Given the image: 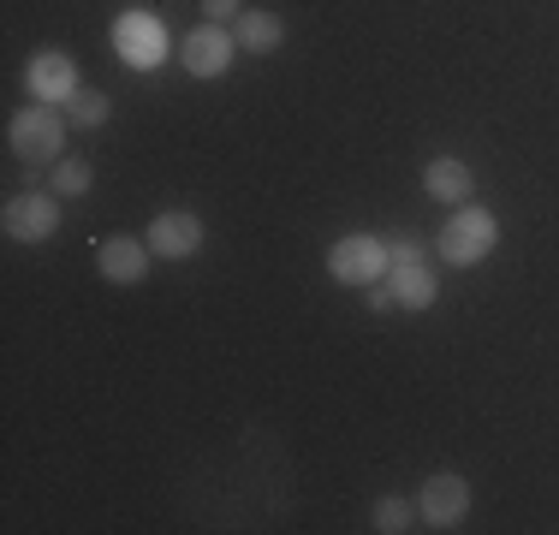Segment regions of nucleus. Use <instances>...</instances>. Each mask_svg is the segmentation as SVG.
I'll return each instance as SVG.
<instances>
[{"instance_id": "nucleus-3", "label": "nucleus", "mask_w": 559, "mask_h": 535, "mask_svg": "<svg viewBox=\"0 0 559 535\" xmlns=\"http://www.w3.org/2000/svg\"><path fill=\"white\" fill-rule=\"evenodd\" d=\"M66 143V119L48 102H31L24 114H12V150L24 160H55Z\"/></svg>"}, {"instance_id": "nucleus-10", "label": "nucleus", "mask_w": 559, "mask_h": 535, "mask_svg": "<svg viewBox=\"0 0 559 535\" xmlns=\"http://www.w3.org/2000/svg\"><path fill=\"white\" fill-rule=\"evenodd\" d=\"M24 84H31V96L36 102H72L78 96V66L66 60V54H36L31 60V72H24Z\"/></svg>"}, {"instance_id": "nucleus-4", "label": "nucleus", "mask_w": 559, "mask_h": 535, "mask_svg": "<svg viewBox=\"0 0 559 535\" xmlns=\"http://www.w3.org/2000/svg\"><path fill=\"white\" fill-rule=\"evenodd\" d=\"M114 48L126 66H138V72H150V66L167 60V31L150 19V12H119L114 19Z\"/></svg>"}, {"instance_id": "nucleus-8", "label": "nucleus", "mask_w": 559, "mask_h": 535, "mask_svg": "<svg viewBox=\"0 0 559 535\" xmlns=\"http://www.w3.org/2000/svg\"><path fill=\"white\" fill-rule=\"evenodd\" d=\"M233 48H238V36H226L221 24H203V31H191L179 43V66L191 78H221L226 60H233Z\"/></svg>"}, {"instance_id": "nucleus-15", "label": "nucleus", "mask_w": 559, "mask_h": 535, "mask_svg": "<svg viewBox=\"0 0 559 535\" xmlns=\"http://www.w3.org/2000/svg\"><path fill=\"white\" fill-rule=\"evenodd\" d=\"M411 524H417V506H411V500H399V494H388V500H376V530L399 535V530H411Z\"/></svg>"}, {"instance_id": "nucleus-12", "label": "nucleus", "mask_w": 559, "mask_h": 535, "mask_svg": "<svg viewBox=\"0 0 559 535\" xmlns=\"http://www.w3.org/2000/svg\"><path fill=\"white\" fill-rule=\"evenodd\" d=\"M423 191H429L435 203H464V197H471V167H464V160H452V155L429 160V173H423Z\"/></svg>"}, {"instance_id": "nucleus-13", "label": "nucleus", "mask_w": 559, "mask_h": 535, "mask_svg": "<svg viewBox=\"0 0 559 535\" xmlns=\"http://www.w3.org/2000/svg\"><path fill=\"white\" fill-rule=\"evenodd\" d=\"M238 48H250V54H274L280 48V36H286V24L274 19V12H238Z\"/></svg>"}, {"instance_id": "nucleus-11", "label": "nucleus", "mask_w": 559, "mask_h": 535, "mask_svg": "<svg viewBox=\"0 0 559 535\" xmlns=\"http://www.w3.org/2000/svg\"><path fill=\"white\" fill-rule=\"evenodd\" d=\"M388 280H393V298L405 304V310H429L435 304V274H429V262H393L388 268Z\"/></svg>"}, {"instance_id": "nucleus-5", "label": "nucleus", "mask_w": 559, "mask_h": 535, "mask_svg": "<svg viewBox=\"0 0 559 535\" xmlns=\"http://www.w3.org/2000/svg\"><path fill=\"white\" fill-rule=\"evenodd\" d=\"M0 226H7V238H19V245H43V238H55V226H60V203L48 191H24V197L7 203Z\"/></svg>"}, {"instance_id": "nucleus-7", "label": "nucleus", "mask_w": 559, "mask_h": 535, "mask_svg": "<svg viewBox=\"0 0 559 535\" xmlns=\"http://www.w3.org/2000/svg\"><path fill=\"white\" fill-rule=\"evenodd\" d=\"M143 238H150L155 257L179 262V257H197V250H203V221H197L191 209H167V214H155V221H150V233H143Z\"/></svg>"}, {"instance_id": "nucleus-2", "label": "nucleus", "mask_w": 559, "mask_h": 535, "mask_svg": "<svg viewBox=\"0 0 559 535\" xmlns=\"http://www.w3.org/2000/svg\"><path fill=\"white\" fill-rule=\"evenodd\" d=\"M328 274L345 280V286H376V280L388 274V245H381V238H369V233L340 238V245L328 250Z\"/></svg>"}, {"instance_id": "nucleus-16", "label": "nucleus", "mask_w": 559, "mask_h": 535, "mask_svg": "<svg viewBox=\"0 0 559 535\" xmlns=\"http://www.w3.org/2000/svg\"><path fill=\"white\" fill-rule=\"evenodd\" d=\"M90 179H96V173H90V160H60V167H55V191L60 197H84Z\"/></svg>"}, {"instance_id": "nucleus-6", "label": "nucleus", "mask_w": 559, "mask_h": 535, "mask_svg": "<svg viewBox=\"0 0 559 535\" xmlns=\"http://www.w3.org/2000/svg\"><path fill=\"white\" fill-rule=\"evenodd\" d=\"M417 512H423V524L452 530L464 512H471V482L452 476V471H435L429 482H423V494H417Z\"/></svg>"}, {"instance_id": "nucleus-17", "label": "nucleus", "mask_w": 559, "mask_h": 535, "mask_svg": "<svg viewBox=\"0 0 559 535\" xmlns=\"http://www.w3.org/2000/svg\"><path fill=\"white\" fill-rule=\"evenodd\" d=\"M203 12H209V24H226V19H238V0H203Z\"/></svg>"}, {"instance_id": "nucleus-1", "label": "nucleus", "mask_w": 559, "mask_h": 535, "mask_svg": "<svg viewBox=\"0 0 559 535\" xmlns=\"http://www.w3.org/2000/svg\"><path fill=\"white\" fill-rule=\"evenodd\" d=\"M495 214L488 209H476V203H464L452 221L441 226V257L452 262V268H471V262H483L488 250H495Z\"/></svg>"}, {"instance_id": "nucleus-18", "label": "nucleus", "mask_w": 559, "mask_h": 535, "mask_svg": "<svg viewBox=\"0 0 559 535\" xmlns=\"http://www.w3.org/2000/svg\"><path fill=\"white\" fill-rule=\"evenodd\" d=\"M393 286H381V280H376V286H369V310H393Z\"/></svg>"}, {"instance_id": "nucleus-14", "label": "nucleus", "mask_w": 559, "mask_h": 535, "mask_svg": "<svg viewBox=\"0 0 559 535\" xmlns=\"http://www.w3.org/2000/svg\"><path fill=\"white\" fill-rule=\"evenodd\" d=\"M108 114H114V102L102 96V90H78V96L66 102V119H72V126H84V131L108 126Z\"/></svg>"}, {"instance_id": "nucleus-9", "label": "nucleus", "mask_w": 559, "mask_h": 535, "mask_svg": "<svg viewBox=\"0 0 559 535\" xmlns=\"http://www.w3.org/2000/svg\"><path fill=\"white\" fill-rule=\"evenodd\" d=\"M150 238H131V233H119V238H102V250H96V268L114 280V286H138L143 280V268H150Z\"/></svg>"}]
</instances>
